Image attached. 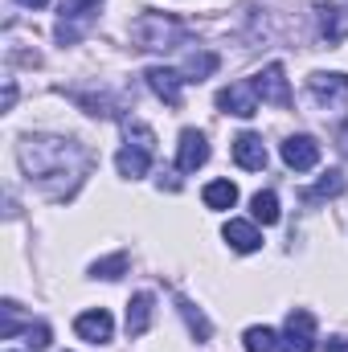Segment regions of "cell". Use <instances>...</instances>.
<instances>
[{
    "mask_svg": "<svg viewBox=\"0 0 348 352\" xmlns=\"http://www.w3.org/2000/svg\"><path fill=\"white\" fill-rule=\"evenodd\" d=\"M201 201H205V209H234L238 205V184L234 180H209L205 184V192H201Z\"/></svg>",
    "mask_w": 348,
    "mask_h": 352,
    "instance_id": "9a60e30c",
    "label": "cell"
},
{
    "mask_svg": "<svg viewBox=\"0 0 348 352\" xmlns=\"http://www.w3.org/2000/svg\"><path fill=\"white\" fill-rule=\"evenodd\" d=\"M320 29H324L328 45H336L345 37V12H340V4H324L320 8Z\"/></svg>",
    "mask_w": 348,
    "mask_h": 352,
    "instance_id": "ac0fdd59",
    "label": "cell"
},
{
    "mask_svg": "<svg viewBox=\"0 0 348 352\" xmlns=\"http://www.w3.org/2000/svg\"><path fill=\"white\" fill-rule=\"evenodd\" d=\"M131 41L140 50H176V45H184V25L168 12H144L131 25Z\"/></svg>",
    "mask_w": 348,
    "mask_h": 352,
    "instance_id": "7a4b0ae2",
    "label": "cell"
},
{
    "mask_svg": "<svg viewBox=\"0 0 348 352\" xmlns=\"http://www.w3.org/2000/svg\"><path fill=\"white\" fill-rule=\"evenodd\" d=\"M25 340H29L33 352L50 349V328H45V324H29V328H25Z\"/></svg>",
    "mask_w": 348,
    "mask_h": 352,
    "instance_id": "d4e9b609",
    "label": "cell"
},
{
    "mask_svg": "<svg viewBox=\"0 0 348 352\" xmlns=\"http://www.w3.org/2000/svg\"><path fill=\"white\" fill-rule=\"evenodd\" d=\"M250 213H254V221H262V226H274L279 221V197L266 188V192H254L250 197Z\"/></svg>",
    "mask_w": 348,
    "mask_h": 352,
    "instance_id": "d6986e66",
    "label": "cell"
},
{
    "mask_svg": "<svg viewBox=\"0 0 348 352\" xmlns=\"http://www.w3.org/2000/svg\"><path fill=\"white\" fill-rule=\"evenodd\" d=\"M98 4L102 0H62V16H58V41L70 45L87 33L98 16Z\"/></svg>",
    "mask_w": 348,
    "mask_h": 352,
    "instance_id": "3957f363",
    "label": "cell"
},
{
    "mask_svg": "<svg viewBox=\"0 0 348 352\" xmlns=\"http://www.w3.org/2000/svg\"><path fill=\"white\" fill-rule=\"evenodd\" d=\"M250 82H254V90H259V98L270 102V107H287V102H291V87H287V74H283L279 62H270V66H266L262 74H254Z\"/></svg>",
    "mask_w": 348,
    "mask_h": 352,
    "instance_id": "8992f818",
    "label": "cell"
},
{
    "mask_svg": "<svg viewBox=\"0 0 348 352\" xmlns=\"http://www.w3.org/2000/svg\"><path fill=\"white\" fill-rule=\"evenodd\" d=\"M144 78H148V87H152L156 98H164L168 107H180V87H184V78H180L176 70H168V66H152Z\"/></svg>",
    "mask_w": 348,
    "mask_h": 352,
    "instance_id": "7c38bea8",
    "label": "cell"
},
{
    "mask_svg": "<svg viewBox=\"0 0 348 352\" xmlns=\"http://www.w3.org/2000/svg\"><path fill=\"white\" fill-rule=\"evenodd\" d=\"M234 160H238L246 173H259V168H266V144H262V135H254V131H242V135L234 140Z\"/></svg>",
    "mask_w": 348,
    "mask_h": 352,
    "instance_id": "8fae6325",
    "label": "cell"
},
{
    "mask_svg": "<svg viewBox=\"0 0 348 352\" xmlns=\"http://www.w3.org/2000/svg\"><path fill=\"white\" fill-rule=\"evenodd\" d=\"M12 102H17V87H12V82H4V111H8Z\"/></svg>",
    "mask_w": 348,
    "mask_h": 352,
    "instance_id": "4316f807",
    "label": "cell"
},
{
    "mask_svg": "<svg viewBox=\"0 0 348 352\" xmlns=\"http://www.w3.org/2000/svg\"><path fill=\"white\" fill-rule=\"evenodd\" d=\"M340 192H345V176H340V173H324V180H320L316 188H307L303 197H307V201H316V197H340Z\"/></svg>",
    "mask_w": 348,
    "mask_h": 352,
    "instance_id": "44dd1931",
    "label": "cell"
},
{
    "mask_svg": "<svg viewBox=\"0 0 348 352\" xmlns=\"http://www.w3.org/2000/svg\"><path fill=\"white\" fill-rule=\"evenodd\" d=\"M123 270H127V254H111V258H98V263L90 266L94 278H119Z\"/></svg>",
    "mask_w": 348,
    "mask_h": 352,
    "instance_id": "7402d4cb",
    "label": "cell"
},
{
    "mask_svg": "<svg viewBox=\"0 0 348 352\" xmlns=\"http://www.w3.org/2000/svg\"><path fill=\"white\" fill-rule=\"evenodd\" d=\"M17 160H21V168H25L29 180L45 184V188H54V192H58L54 180H66V176L78 180L90 164L87 152H83L74 140H62V135H29V140H21Z\"/></svg>",
    "mask_w": 348,
    "mask_h": 352,
    "instance_id": "6da1fadb",
    "label": "cell"
},
{
    "mask_svg": "<svg viewBox=\"0 0 348 352\" xmlns=\"http://www.w3.org/2000/svg\"><path fill=\"white\" fill-rule=\"evenodd\" d=\"M180 316L188 320V328H193V336H197V340H209V320H205L201 311H193V303H188V299H180Z\"/></svg>",
    "mask_w": 348,
    "mask_h": 352,
    "instance_id": "603a6c76",
    "label": "cell"
},
{
    "mask_svg": "<svg viewBox=\"0 0 348 352\" xmlns=\"http://www.w3.org/2000/svg\"><path fill=\"white\" fill-rule=\"evenodd\" d=\"M152 307H156V299H152L148 291L131 295V303H127V332H131V336H144V332H148V324H152Z\"/></svg>",
    "mask_w": 348,
    "mask_h": 352,
    "instance_id": "4fadbf2b",
    "label": "cell"
},
{
    "mask_svg": "<svg viewBox=\"0 0 348 352\" xmlns=\"http://www.w3.org/2000/svg\"><path fill=\"white\" fill-rule=\"evenodd\" d=\"M209 160V144H205V135L201 131H180V144H176V168L180 173H197L201 164Z\"/></svg>",
    "mask_w": 348,
    "mask_h": 352,
    "instance_id": "52a82bcc",
    "label": "cell"
},
{
    "mask_svg": "<svg viewBox=\"0 0 348 352\" xmlns=\"http://www.w3.org/2000/svg\"><path fill=\"white\" fill-rule=\"evenodd\" d=\"M312 349H316V316L295 307L287 316L283 336H279V352H312Z\"/></svg>",
    "mask_w": 348,
    "mask_h": 352,
    "instance_id": "277c9868",
    "label": "cell"
},
{
    "mask_svg": "<svg viewBox=\"0 0 348 352\" xmlns=\"http://www.w3.org/2000/svg\"><path fill=\"white\" fill-rule=\"evenodd\" d=\"M340 152H345V156H348V123H345V127H340Z\"/></svg>",
    "mask_w": 348,
    "mask_h": 352,
    "instance_id": "f1b7e54d",
    "label": "cell"
},
{
    "mask_svg": "<svg viewBox=\"0 0 348 352\" xmlns=\"http://www.w3.org/2000/svg\"><path fill=\"white\" fill-rule=\"evenodd\" d=\"M217 107L226 115L250 119V115H259V90H254V82H230V87L217 94Z\"/></svg>",
    "mask_w": 348,
    "mask_h": 352,
    "instance_id": "5b68a950",
    "label": "cell"
},
{
    "mask_svg": "<svg viewBox=\"0 0 348 352\" xmlns=\"http://www.w3.org/2000/svg\"><path fill=\"white\" fill-rule=\"evenodd\" d=\"M307 87H312V94L320 102H332V98H345L348 94V74H312Z\"/></svg>",
    "mask_w": 348,
    "mask_h": 352,
    "instance_id": "2e32d148",
    "label": "cell"
},
{
    "mask_svg": "<svg viewBox=\"0 0 348 352\" xmlns=\"http://www.w3.org/2000/svg\"><path fill=\"white\" fill-rule=\"evenodd\" d=\"M217 66H221V58H217V54L197 50V54H188V58H184V82H201V78H209Z\"/></svg>",
    "mask_w": 348,
    "mask_h": 352,
    "instance_id": "e0dca14e",
    "label": "cell"
},
{
    "mask_svg": "<svg viewBox=\"0 0 348 352\" xmlns=\"http://www.w3.org/2000/svg\"><path fill=\"white\" fill-rule=\"evenodd\" d=\"M283 164L295 168V173L316 168V164H320V144H316L312 135H291V140L283 144Z\"/></svg>",
    "mask_w": 348,
    "mask_h": 352,
    "instance_id": "ba28073f",
    "label": "cell"
},
{
    "mask_svg": "<svg viewBox=\"0 0 348 352\" xmlns=\"http://www.w3.org/2000/svg\"><path fill=\"white\" fill-rule=\"evenodd\" d=\"M74 332L83 336V340H90V344H107L111 340V332H115V320H111V311H83L78 320H74Z\"/></svg>",
    "mask_w": 348,
    "mask_h": 352,
    "instance_id": "9c48e42d",
    "label": "cell"
},
{
    "mask_svg": "<svg viewBox=\"0 0 348 352\" xmlns=\"http://www.w3.org/2000/svg\"><path fill=\"white\" fill-rule=\"evenodd\" d=\"M221 238H226L230 250H238V254H254L262 246V234L254 230V221H242V217H230L226 230H221Z\"/></svg>",
    "mask_w": 348,
    "mask_h": 352,
    "instance_id": "30bf717a",
    "label": "cell"
},
{
    "mask_svg": "<svg viewBox=\"0 0 348 352\" xmlns=\"http://www.w3.org/2000/svg\"><path fill=\"white\" fill-rule=\"evenodd\" d=\"M115 164H119V176L135 180V176H148V168H152V152H148V148H135V144H127V148L115 156Z\"/></svg>",
    "mask_w": 348,
    "mask_h": 352,
    "instance_id": "5bb4252c",
    "label": "cell"
},
{
    "mask_svg": "<svg viewBox=\"0 0 348 352\" xmlns=\"http://www.w3.org/2000/svg\"><path fill=\"white\" fill-rule=\"evenodd\" d=\"M242 344H246V352H279V336L270 328H246Z\"/></svg>",
    "mask_w": 348,
    "mask_h": 352,
    "instance_id": "ffe728a7",
    "label": "cell"
},
{
    "mask_svg": "<svg viewBox=\"0 0 348 352\" xmlns=\"http://www.w3.org/2000/svg\"><path fill=\"white\" fill-rule=\"evenodd\" d=\"M127 144H135V148H156V131L148 127V123H127Z\"/></svg>",
    "mask_w": 348,
    "mask_h": 352,
    "instance_id": "cb8c5ba5",
    "label": "cell"
},
{
    "mask_svg": "<svg viewBox=\"0 0 348 352\" xmlns=\"http://www.w3.org/2000/svg\"><path fill=\"white\" fill-rule=\"evenodd\" d=\"M324 352H348V336H332V340L324 344Z\"/></svg>",
    "mask_w": 348,
    "mask_h": 352,
    "instance_id": "484cf974",
    "label": "cell"
},
{
    "mask_svg": "<svg viewBox=\"0 0 348 352\" xmlns=\"http://www.w3.org/2000/svg\"><path fill=\"white\" fill-rule=\"evenodd\" d=\"M17 4H25V8H45L50 0H17Z\"/></svg>",
    "mask_w": 348,
    "mask_h": 352,
    "instance_id": "83f0119b",
    "label": "cell"
}]
</instances>
